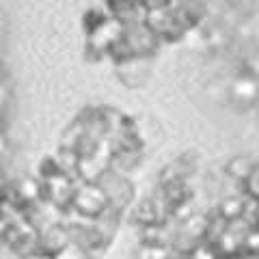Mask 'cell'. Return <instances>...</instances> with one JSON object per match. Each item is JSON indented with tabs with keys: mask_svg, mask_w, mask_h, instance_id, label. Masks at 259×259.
I'll return each mask as SVG.
<instances>
[{
	"mask_svg": "<svg viewBox=\"0 0 259 259\" xmlns=\"http://www.w3.org/2000/svg\"><path fill=\"white\" fill-rule=\"evenodd\" d=\"M110 205V199L102 184H89V182H78L76 188V197L71 209L82 218H97L102 212H106Z\"/></svg>",
	"mask_w": 259,
	"mask_h": 259,
	"instance_id": "obj_1",
	"label": "cell"
},
{
	"mask_svg": "<svg viewBox=\"0 0 259 259\" xmlns=\"http://www.w3.org/2000/svg\"><path fill=\"white\" fill-rule=\"evenodd\" d=\"M225 173L229 175L236 184H240V186H244V188H246L250 175L255 173V164H253V162H250V158H246V156H233L229 162H227Z\"/></svg>",
	"mask_w": 259,
	"mask_h": 259,
	"instance_id": "obj_2",
	"label": "cell"
},
{
	"mask_svg": "<svg viewBox=\"0 0 259 259\" xmlns=\"http://www.w3.org/2000/svg\"><path fill=\"white\" fill-rule=\"evenodd\" d=\"M168 259H188V257H177V255H173V257H168Z\"/></svg>",
	"mask_w": 259,
	"mask_h": 259,
	"instance_id": "obj_3",
	"label": "cell"
}]
</instances>
